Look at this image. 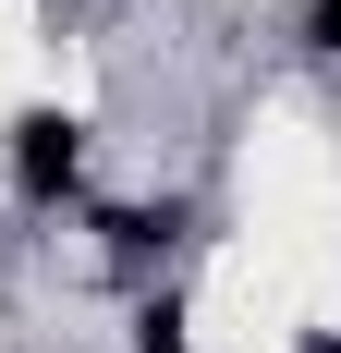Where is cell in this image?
Listing matches in <instances>:
<instances>
[{"label":"cell","instance_id":"6da1fadb","mask_svg":"<svg viewBox=\"0 0 341 353\" xmlns=\"http://www.w3.org/2000/svg\"><path fill=\"white\" fill-rule=\"evenodd\" d=\"M73 171H86V134H73L61 110H25L12 122V183L25 195H73Z\"/></svg>","mask_w":341,"mask_h":353},{"label":"cell","instance_id":"7a4b0ae2","mask_svg":"<svg viewBox=\"0 0 341 353\" xmlns=\"http://www.w3.org/2000/svg\"><path fill=\"white\" fill-rule=\"evenodd\" d=\"M317 49H341V0H317Z\"/></svg>","mask_w":341,"mask_h":353}]
</instances>
